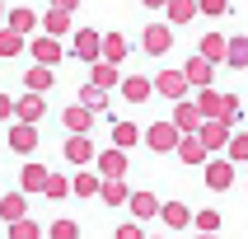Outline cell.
<instances>
[{
    "label": "cell",
    "mask_w": 248,
    "mask_h": 239,
    "mask_svg": "<svg viewBox=\"0 0 248 239\" xmlns=\"http://www.w3.org/2000/svg\"><path fill=\"white\" fill-rule=\"evenodd\" d=\"M98 197H103L108 207H126V197H131V188H126L122 178H103V183H98Z\"/></svg>",
    "instance_id": "cell-17"
},
{
    "label": "cell",
    "mask_w": 248,
    "mask_h": 239,
    "mask_svg": "<svg viewBox=\"0 0 248 239\" xmlns=\"http://www.w3.org/2000/svg\"><path fill=\"white\" fill-rule=\"evenodd\" d=\"M75 5H80V0H56V10H75Z\"/></svg>",
    "instance_id": "cell-43"
},
{
    "label": "cell",
    "mask_w": 248,
    "mask_h": 239,
    "mask_svg": "<svg viewBox=\"0 0 248 239\" xmlns=\"http://www.w3.org/2000/svg\"><path fill=\"white\" fill-rule=\"evenodd\" d=\"M122 56H126V38H122V33H103V38H98V61L122 66Z\"/></svg>",
    "instance_id": "cell-12"
},
{
    "label": "cell",
    "mask_w": 248,
    "mask_h": 239,
    "mask_svg": "<svg viewBox=\"0 0 248 239\" xmlns=\"http://www.w3.org/2000/svg\"><path fill=\"white\" fill-rule=\"evenodd\" d=\"M126 207H131L136 221H150V216H159V197H155V192H131V197H126Z\"/></svg>",
    "instance_id": "cell-14"
},
{
    "label": "cell",
    "mask_w": 248,
    "mask_h": 239,
    "mask_svg": "<svg viewBox=\"0 0 248 239\" xmlns=\"http://www.w3.org/2000/svg\"><path fill=\"white\" fill-rule=\"evenodd\" d=\"M89 66H94V84H98V89H108V84H117V80H122L112 61H89Z\"/></svg>",
    "instance_id": "cell-29"
},
{
    "label": "cell",
    "mask_w": 248,
    "mask_h": 239,
    "mask_svg": "<svg viewBox=\"0 0 248 239\" xmlns=\"http://www.w3.org/2000/svg\"><path fill=\"white\" fill-rule=\"evenodd\" d=\"M140 47H145V56H164L169 47H173V28L169 24H150L145 38H140Z\"/></svg>",
    "instance_id": "cell-5"
},
{
    "label": "cell",
    "mask_w": 248,
    "mask_h": 239,
    "mask_svg": "<svg viewBox=\"0 0 248 239\" xmlns=\"http://www.w3.org/2000/svg\"><path fill=\"white\" fill-rule=\"evenodd\" d=\"M155 89H159L164 98H187V80H183L178 66H173V70H159V75H155Z\"/></svg>",
    "instance_id": "cell-8"
},
{
    "label": "cell",
    "mask_w": 248,
    "mask_h": 239,
    "mask_svg": "<svg viewBox=\"0 0 248 239\" xmlns=\"http://www.w3.org/2000/svg\"><path fill=\"white\" fill-rule=\"evenodd\" d=\"M5 117H14V103H10L5 94H0V122H5Z\"/></svg>",
    "instance_id": "cell-42"
},
{
    "label": "cell",
    "mask_w": 248,
    "mask_h": 239,
    "mask_svg": "<svg viewBox=\"0 0 248 239\" xmlns=\"http://www.w3.org/2000/svg\"><path fill=\"white\" fill-rule=\"evenodd\" d=\"M150 239H155V235H150Z\"/></svg>",
    "instance_id": "cell-46"
},
{
    "label": "cell",
    "mask_w": 248,
    "mask_h": 239,
    "mask_svg": "<svg viewBox=\"0 0 248 239\" xmlns=\"http://www.w3.org/2000/svg\"><path fill=\"white\" fill-rule=\"evenodd\" d=\"M42 192H47V197H56V202H61V197L70 192V183H66V178H56V174H47V183H42Z\"/></svg>",
    "instance_id": "cell-39"
},
{
    "label": "cell",
    "mask_w": 248,
    "mask_h": 239,
    "mask_svg": "<svg viewBox=\"0 0 248 239\" xmlns=\"http://www.w3.org/2000/svg\"><path fill=\"white\" fill-rule=\"evenodd\" d=\"M19 183H24V192H42V183H47V169H42V164H24Z\"/></svg>",
    "instance_id": "cell-28"
},
{
    "label": "cell",
    "mask_w": 248,
    "mask_h": 239,
    "mask_svg": "<svg viewBox=\"0 0 248 239\" xmlns=\"http://www.w3.org/2000/svg\"><path fill=\"white\" fill-rule=\"evenodd\" d=\"M98 174H75V183H70V188H75V197H98Z\"/></svg>",
    "instance_id": "cell-30"
},
{
    "label": "cell",
    "mask_w": 248,
    "mask_h": 239,
    "mask_svg": "<svg viewBox=\"0 0 248 239\" xmlns=\"http://www.w3.org/2000/svg\"><path fill=\"white\" fill-rule=\"evenodd\" d=\"M197 56H206L211 66H220V61H225V33H206L202 47H197Z\"/></svg>",
    "instance_id": "cell-21"
},
{
    "label": "cell",
    "mask_w": 248,
    "mask_h": 239,
    "mask_svg": "<svg viewBox=\"0 0 248 239\" xmlns=\"http://www.w3.org/2000/svg\"><path fill=\"white\" fill-rule=\"evenodd\" d=\"M140 136H145V145H150L155 155H169L173 145H178V136H183V131H178L173 122H150V131H140Z\"/></svg>",
    "instance_id": "cell-2"
},
{
    "label": "cell",
    "mask_w": 248,
    "mask_h": 239,
    "mask_svg": "<svg viewBox=\"0 0 248 239\" xmlns=\"http://www.w3.org/2000/svg\"><path fill=\"white\" fill-rule=\"evenodd\" d=\"M98 178H126V150H103L98 155Z\"/></svg>",
    "instance_id": "cell-9"
},
{
    "label": "cell",
    "mask_w": 248,
    "mask_h": 239,
    "mask_svg": "<svg viewBox=\"0 0 248 239\" xmlns=\"http://www.w3.org/2000/svg\"><path fill=\"white\" fill-rule=\"evenodd\" d=\"M117 84H122L126 103H145V98H150V89H155V84L145 80V75H131V80H117Z\"/></svg>",
    "instance_id": "cell-20"
},
{
    "label": "cell",
    "mask_w": 248,
    "mask_h": 239,
    "mask_svg": "<svg viewBox=\"0 0 248 239\" xmlns=\"http://www.w3.org/2000/svg\"><path fill=\"white\" fill-rule=\"evenodd\" d=\"M140 5H150V10H164L169 0H140Z\"/></svg>",
    "instance_id": "cell-44"
},
{
    "label": "cell",
    "mask_w": 248,
    "mask_h": 239,
    "mask_svg": "<svg viewBox=\"0 0 248 239\" xmlns=\"http://www.w3.org/2000/svg\"><path fill=\"white\" fill-rule=\"evenodd\" d=\"M33 145H38V131H33V122H19L10 131V150H19V155H28L33 150Z\"/></svg>",
    "instance_id": "cell-19"
},
{
    "label": "cell",
    "mask_w": 248,
    "mask_h": 239,
    "mask_svg": "<svg viewBox=\"0 0 248 239\" xmlns=\"http://www.w3.org/2000/svg\"><path fill=\"white\" fill-rule=\"evenodd\" d=\"M178 70H183V80L197 84V89H206V84L216 80V66H211L206 56H192V61H187V66H178Z\"/></svg>",
    "instance_id": "cell-7"
},
{
    "label": "cell",
    "mask_w": 248,
    "mask_h": 239,
    "mask_svg": "<svg viewBox=\"0 0 248 239\" xmlns=\"http://www.w3.org/2000/svg\"><path fill=\"white\" fill-rule=\"evenodd\" d=\"M89 122H94V112L84 108V103H70V108H66V127H70V136H84V131H89Z\"/></svg>",
    "instance_id": "cell-18"
},
{
    "label": "cell",
    "mask_w": 248,
    "mask_h": 239,
    "mask_svg": "<svg viewBox=\"0 0 248 239\" xmlns=\"http://www.w3.org/2000/svg\"><path fill=\"white\" fill-rule=\"evenodd\" d=\"M80 103H84L89 112H103V108H108V89H98V84H84V89H80Z\"/></svg>",
    "instance_id": "cell-27"
},
{
    "label": "cell",
    "mask_w": 248,
    "mask_h": 239,
    "mask_svg": "<svg viewBox=\"0 0 248 239\" xmlns=\"http://www.w3.org/2000/svg\"><path fill=\"white\" fill-rule=\"evenodd\" d=\"M225 66L248 70V38H225Z\"/></svg>",
    "instance_id": "cell-16"
},
{
    "label": "cell",
    "mask_w": 248,
    "mask_h": 239,
    "mask_svg": "<svg viewBox=\"0 0 248 239\" xmlns=\"http://www.w3.org/2000/svg\"><path fill=\"white\" fill-rule=\"evenodd\" d=\"M33 24H38V14H33V10H14L10 14V28H14V33H28Z\"/></svg>",
    "instance_id": "cell-36"
},
{
    "label": "cell",
    "mask_w": 248,
    "mask_h": 239,
    "mask_svg": "<svg viewBox=\"0 0 248 239\" xmlns=\"http://www.w3.org/2000/svg\"><path fill=\"white\" fill-rule=\"evenodd\" d=\"M225 150H230V159H239V164H244V159H248V131L230 136V141H225Z\"/></svg>",
    "instance_id": "cell-34"
},
{
    "label": "cell",
    "mask_w": 248,
    "mask_h": 239,
    "mask_svg": "<svg viewBox=\"0 0 248 239\" xmlns=\"http://www.w3.org/2000/svg\"><path fill=\"white\" fill-rule=\"evenodd\" d=\"M24 80H28V89H33V94H42V89H52V70H47V66H33Z\"/></svg>",
    "instance_id": "cell-33"
},
{
    "label": "cell",
    "mask_w": 248,
    "mask_h": 239,
    "mask_svg": "<svg viewBox=\"0 0 248 239\" xmlns=\"http://www.w3.org/2000/svg\"><path fill=\"white\" fill-rule=\"evenodd\" d=\"M66 28H70V10H52V14H47V33H52V38L66 33Z\"/></svg>",
    "instance_id": "cell-37"
},
{
    "label": "cell",
    "mask_w": 248,
    "mask_h": 239,
    "mask_svg": "<svg viewBox=\"0 0 248 239\" xmlns=\"http://www.w3.org/2000/svg\"><path fill=\"white\" fill-rule=\"evenodd\" d=\"M173 155H178L183 164H206L211 159V150L197 141V131H187V136H178V145H173Z\"/></svg>",
    "instance_id": "cell-6"
},
{
    "label": "cell",
    "mask_w": 248,
    "mask_h": 239,
    "mask_svg": "<svg viewBox=\"0 0 248 239\" xmlns=\"http://www.w3.org/2000/svg\"><path fill=\"white\" fill-rule=\"evenodd\" d=\"M19 216H28L24 192H5V197H0V221H19Z\"/></svg>",
    "instance_id": "cell-22"
},
{
    "label": "cell",
    "mask_w": 248,
    "mask_h": 239,
    "mask_svg": "<svg viewBox=\"0 0 248 239\" xmlns=\"http://www.w3.org/2000/svg\"><path fill=\"white\" fill-rule=\"evenodd\" d=\"M197 141H202L211 155L225 150V141H230V122H220V117H202V127H197Z\"/></svg>",
    "instance_id": "cell-3"
},
{
    "label": "cell",
    "mask_w": 248,
    "mask_h": 239,
    "mask_svg": "<svg viewBox=\"0 0 248 239\" xmlns=\"http://www.w3.org/2000/svg\"><path fill=\"white\" fill-rule=\"evenodd\" d=\"M112 145H117V150L140 145V127H136V122H117V127H112Z\"/></svg>",
    "instance_id": "cell-23"
},
{
    "label": "cell",
    "mask_w": 248,
    "mask_h": 239,
    "mask_svg": "<svg viewBox=\"0 0 248 239\" xmlns=\"http://www.w3.org/2000/svg\"><path fill=\"white\" fill-rule=\"evenodd\" d=\"M197 14H211V19H220V14H230V0H197Z\"/></svg>",
    "instance_id": "cell-38"
},
{
    "label": "cell",
    "mask_w": 248,
    "mask_h": 239,
    "mask_svg": "<svg viewBox=\"0 0 248 239\" xmlns=\"http://www.w3.org/2000/svg\"><path fill=\"white\" fill-rule=\"evenodd\" d=\"M164 14H169V19H164L169 28H183V24H192V19H197V0H169Z\"/></svg>",
    "instance_id": "cell-13"
},
{
    "label": "cell",
    "mask_w": 248,
    "mask_h": 239,
    "mask_svg": "<svg viewBox=\"0 0 248 239\" xmlns=\"http://www.w3.org/2000/svg\"><path fill=\"white\" fill-rule=\"evenodd\" d=\"M10 239H42V230L28 216H19V221H10Z\"/></svg>",
    "instance_id": "cell-31"
},
{
    "label": "cell",
    "mask_w": 248,
    "mask_h": 239,
    "mask_svg": "<svg viewBox=\"0 0 248 239\" xmlns=\"http://www.w3.org/2000/svg\"><path fill=\"white\" fill-rule=\"evenodd\" d=\"M66 159L70 164H89V159H94V145H89L84 136H70L66 141Z\"/></svg>",
    "instance_id": "cell-26"
},
{
    "label": "cell",
    "mask_w": 248,
    "mask_h": 239,
    "mask_svg": "<svg viewBox=\"0 0 248 239\" xmlns=\"http://www.w3.org/2000/svg\"><path fill=\"white\" fill-rule=\"evenodd\" d=\"M112 239H145V235H140L136 221H126V225H117V235H112Z\"/></svg>",
    "instance_id": "cell-41"
},
{
    "label": "cell",
    "mask_w": 248,
    "mask_h": 239,
    "mask_svg": "<svg viewBox=\"0 0 248 239\" xmlns=\"http://www.w3.org/2000/svg\"><path fill=\"white\" fill-rule=\"evenodd\" d=\"M220 221H225L220 211H197V216H192V225L202 230V235H216V230H220Z\"/></svg>",
    "instance_id": "cell-32"
},
{
    "label": "cell",
    "mask_w": 248,
    "mask_h": 239,
    "mask_svg": "<svg viewBox=\"0 0 248 239\" xmlns=\"http://www.w3.org/2000/svg\"><path fill=\"white\" fill-rule=\"evenodd\" d=\"M173 127H178L183 136H187V131H197V127H202V112H197V103H187V98H173Z\"/></svg>",
    "instance_id": "cell-11"
},
{
    "label": "cell",
    "mask_w": 248,
    "mask_h": 239,
    "mask_svg": "<svg viewBox=\"0 0 248 239\" xmlns=\"http://www.w3.org/2000/svg\"><path fill=\"white\" fill-rule=\"evenodd\" d=\"M197 112H202V117H220V122H230V127L244 117V112H239V98L234 94H220V89H211V84L197 94Z\"/></svg>",
    "instance_id": "cell-1"
},
{
    "label": "cell",
    "mask_w": 248,
    "mask_h": 239,
    "mask_svg": "<svg viewBox=\"0 0 248 239\" xmlns=\"http://www.w3.org/2000/svg\"><path fill=\"white\" fill-rule=\"evenodd\" d=\"M159 221L169 230H187L192 225V211H187V202H159Z\"/></svg>",
    "instance_id": "cell-10"
},
{
    "label": "cell",
    "mask_w": 248,
    "mask_h": 239,
    "mask_svg": "<svg viewBox=\"0 0 248 239\" xmlns=\"http://www.w3.org/2000/svg\"><path fill=\"white\" fill-rule=\"evenodd\" d=\"M75 56H80V61H98V33L80 28V33H75Z\"/></svg>",
    "instance_id": "cell-25"
},
{
    "label": "cell",
    "mask_w": 248,
    "mask_h": 239,
    "mask_svg": "<svg viewBox=\"0 0 248 239\" xmlns=\"http://www.w3.org/2000/svg\"><path fill=\"white\" fill-rule=\"evenodd\" d=\"M14 112H19V122H42V112H47V103H42V94H33L28 89L19 103H14Z\"/></svg>",
    "instance_id": "cell-15"
},
{
    "label": "cell",
    "mask_w": 248,
    "mask_h": 239,
    "mask_svg": "<svg viewBox=\"0 0 248 239\" xmlns=\"http://www.w3.org/2000/svg\"><path fill=\"white\" fill-rule=\"evenodd\" d=\"M19 47H24V33H14V28H5V33H0V56H14Z\"/></svg>",
    "instance_id": "cell-35"
},
{
    "label": "cell",
    "mask_w": 248,
    "mask_h": 239,
    "mask_svg": "<svg viewBox=\"0 0 248 239\" xmlns=\"http://www.w3.org/2000/svg\"><path fill=\"white\" fill-rule=\"evenodd\" d=\"M206 188L211 192H230V183H234V159H206Z\"/></svg>",
    "instance_id": "cell-4"
},
{
    "label": "cell",
    "mask_w": 248,
    "mask_h": 239,
    "mask_svg": "<svg viewBox=\"0 0 248 239\" xmlns=\"http://www.w3.org/2000/svg\"><path fill=\"white\" fill-rule=\"evenodd\" d=\"M197 239H216V235H197Z\"/></svg>",
    "instance_id": "cell-45"
},
{
    "label": "cell",
    "mask_w": 248,
    "mask_h": 239,
    "mask_svg": "<svg viewBox=\"0 0 248 239\" xmlns=\"http://www.w3.org/2000/svg\"><path fill=\"white\" fill-rule=\"evenodd\" d=\"M33 56H38V66H56V61H61V47H56V38H52V33L33 42Z\"/></svg>",
    "instance_id": "cell-24"
},
{
    "label": "cell",
    "mask_w": 248,
    "mask_h": 239,
    "mask_svg": "<svg viewBox=\"0 0 248 239\" xmlns=\"http://www.w3.org/2000/svg\"><path fill=\"white\" fill-rule=\"evenodd\" d=\"M52 239H80V225H75V221H56L52 225Z\"/></svg>",
    "instance_id": "cell-40"
}]
</instances>
